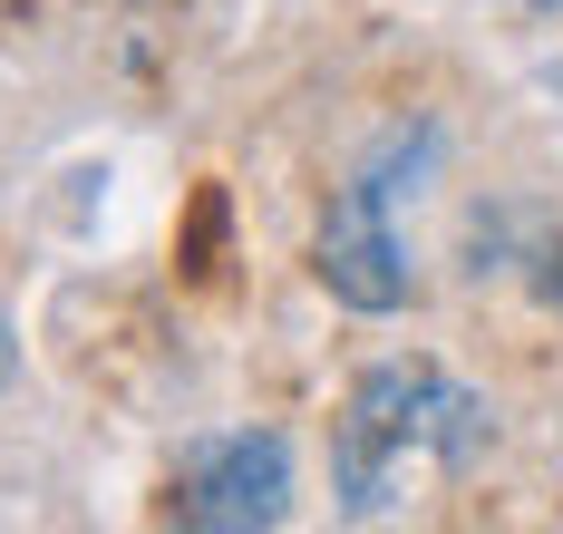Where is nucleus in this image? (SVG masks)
Here are the masks:
<instances>
[{
    "label": "nucleus",
    "mask_w": 563,
    "mask_h": 534,
    "mask_svg": "<svg viewBox=\"0 0 563 534\" xmlns=\"http://www.w3.org/2000/svg\"><path fill=\"white\" fill-rule=\"evenodd\" d=\"M486 437H496V418H486L476 389H456L428 359H379V369H360V389L331 427V486L360 525H379L408 496V467L466 476Z\"/></svg>",
    "instance_id": "1"
},
{
    "label": "nucleus",
    "mask_w": 563,
    "mask_h": 534,
    "mask_svg": "<svg viewBox=\"0 0 563 534\" xmlns=\"http://www.w3.org/2000/svg\"><path fill=\"white\" fill-rule=\"evenodd\" d=\"M428 146H438L428 126H418V136H389L360 176L340 185L331 224L311 243V272H321V292H331L340 311H398V301H408V243H398L389 204H398V185L428 166Z\"/></svg>",
    "instance_id": "2"
},
{
    "label": "nucleus",
    "mask_w": 563,
    "mask_h": 534,
    "mask_svg": "<svg viewBox=\"0 0 563 534\" xmlns=\"http://www.w3.org/2000/svg\"><path fill=\"white\" fill-rule=\"evenodd\" d=\"M291 515V447L273 427H233L214 447H195L175 476V525L195 534H253Z\"/></svg>",
    "instance_id": "3"
},
{
    "label": "nucleus",
    "mask_w": 563,
    "mask_h": 534,
    "mask_svg": "<svg viewBox=\"0 0 563 534\" xmlns=\"http://www.w3.org/2000/svg\"><path fill=\"white\" fill-rule=\"evenodd\" d=\"M10 369H20V341H10V321H0V389H10Z\"/></svg>",
    "instance_id": "4"
},
{
    "label": "nucleus",
    "mask_w": 563,
    "mask_h": 534,
    "mask_svg": "<svg viewBox=\"0 0 563 534\" xmlns=\"http://www.w3.org/2000/svg\"><path fill=\"white\" fill-rule=\"evenodd\" d=\"M515 10H563V0H515Z\"/></svg>",
    "instance_id": "5"
}]
</instances>
